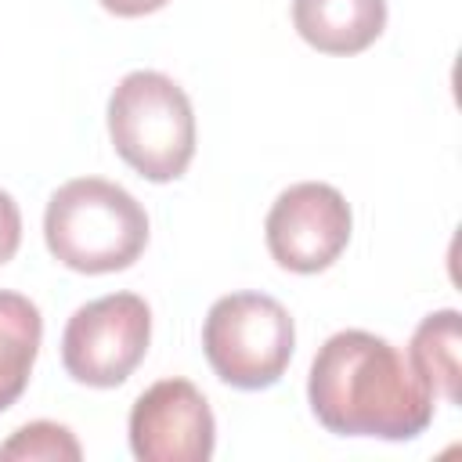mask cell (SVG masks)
I'll return each instance as SVG.
<instances>
[{
	"label": "cell",
	"instance_id": "obj_1",
	"mask_svg": "<svg viewBox=\"0 0 462 462\" xmlns=\"http://www.w3.org/2000/svg\"><path fill=\"white\" fill-rule=\"evenodd\" d=\"M307 401L328 433L379 440L419 437L433 422L437 404L408 354L365 328H343L318 346Z\"/></svg>",
	"mask_w": 462,
	"mask_h": 462
},
{
	"label": "cell",
	"instance_id": "obj_2",
	"mask_svg": "<svg viewBox=\"0 0 462 462\" xmlns=\"http://www.w3.org/2000/svg\"><path fill=\"white\" fill-rule=\"evenodd\" d=\"M43 242L76 274L126 271L148 245V213L116 180L72 177L47 199Z\"/></svg>",
	"mask_w": 462,
	"mask_h": 462
},
{
	"label": "cell",
	"instance_id": "obj_3",
	"mask_svg": "<svg viewBox=\"0 0 462 462\" xmlns=\"http://www.w3.org/2000/svg\"><path fill=\"white\" fill-rule=\"evenodd\" d=\"M108 137L144 180H177L195 159V112L184 87L166 72H126L108 97Z\"/></svg>",
	"mask_w": 462,
	"mask_h": 462
},
{
	"label": "cell",
	"instance_id": "obj_4",
	"mask_svg": "<svg viewBox=\"0 0 462 462\" xmlns=\"http://www.w3.org/2000/svg\"><path fill=\"white\" fill-rule=\"evenodd\" d=\"M296 346L292 314L263 292H227L202 321V350L213 375L235 390L274 386Z\"/></svg>",
	"mask_w": 462,
	"mask_h": 462
},
{
	"label": "cell",
	"instance_id": "obj_5",
	"mask_svg": "<svg viewBox=\"0 0 462 462\" xmlns=\"http://www.w3.org/2000/svg\"><path fill=\"white\" fill-rule=\"evenodd\" d=\"M152 343V307L137 292H108L72 310L61 332L65 372L94 390H112L134 375Z\"/></svg>",
	"mask_w": 462,
	"mask_h": 462
},
{
	"label": "cell",
	"instance_id": "obj_6",
	"mask_svg": "<svg viewBox=\"0 0 462 462\" xmlns=\"http://www.w3.org/2000/svg\"><path fill=\"white\" fill-rule=\"evenodd\" d=\"M354 231L350 202L339 188L325 180H300L285 188L263 220L267 253L282 271L292 274H318L328 271Z\"/></svg>",
	"mask_w": 462,
	"mask_h": 462
},
{
	"label": "cell",
	"instance_id": "obj_7",
	"mask_svg": "<svg viewBox=\"0 0 462 462\" xmlns=\"http://www.w3.org/2000/svg\"><path fill=\"white\" fill-rule=\"evenodd\" d=\"M130 451L137 462H209L217 422L191 379H159L130 408Z\"/></svg>",
	"mask_w": 462,
	"mask_h": 462
},
{
	"label": "cell",
	"instance_id": "obj_8",
	"mask_svg": "<svg viewBox=\"0 0 462 462\" xmlns=\"http://www.w3.org/2000/svg\"><path fill=\"white\" fill-rule=\"evenodd\" d=\"M292 29L321 54L350 58L386 29V0H292Z\"/></svg>",
	"mask_w": 462,
	"mask_h": 462
},
{
	"label": "cell",
	"instance_id": "obj_9",
	"mask_svg": "<svg viewBox=\"0 0 462 462\" xmlns=\"http://www.w3.org/2000/svg\"><path fill=\"white\" fill-rule=\"evenodd\" d=\"M408 361L433 401H462V318L455 307L433 310L419 321L408 343Z\"/></svg>",
	"mask_w": 462,
	"mask_h": 462
},
{
	"label": "cell",
	"instance_id": "obj_10",
	"mask_svg": "<svg viewBox=\"0 0 462 462\" xmlns=\"http://www.w3.org/2000/svg\"><path fill=\"white\" fill-rule=\"evenodd\" d=\"M43 343L40 307L11 289H0V411H7L29 386Z\"/></svg>",
	"mask_w": 462,
	"mask_h": 462
},
{
	"label": "cell",
	"instance_id": "obj_11",
	"mask_svg": "<svg viewBox=\"0 0 462 462\" xmlns=\"http://www.w3.org/2000/svg\"><path fill=\"white\" fill-rule=\"evenodd\" d=\"M0 458L4 462H79L83 448L69 426L36 419V422L18 426L0 444Z\"/></svg>",
	"mask_w": 462,
	"mask_h": 462
},
{
	"label": "cell",
	"instance_id": "obj_12",
	"mask_svg": "<svg viewBox=\"0 0 462 462\" xmlns=\"http://www.w3.org/2000/svg\"><path fill=\"white\" fill-rule=\"evenodd\" d=\"M18 245H22V209H18V202L0 188V267H4L7 260H14Z\"/></svg>",
	"mask_w": 462,
	"mask_h": 462
},
{
	"label": "cell",
	"instance_id": "obj_13",
	"mask_svg": "<svg viewBox=\"0 0 462 462\" xmlns=\"http://www.w3.org/2000/svg\"><path fill=\"white\" fill-rule=\"evenodd\" d=\"M97 4L116 18H144V14L162 11L170 0H97Z\"/></svg>",
	"mask_w": 462,
	"mask_h": 462
}]
</instances>
